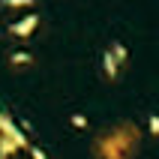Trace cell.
<instances>
[{"label": "cell", "instance_id": "cell-3", "mask_svg": "<svg viewBox=\"0 0 159 159\" xmlns=\"http://www.w3.org/2000/svg\"><path fill=\"white\" fill-rule=\"evenodd\" d=\"M36 27H39V15H21L18 21H12V24L6 27L9 36H15V39H27V36H33L36 33Z\"/></svg>", "mask_w": 159, "mask_h": 159}, {"label": "cell", "instance_id": "cell-1", "mask_svg": "<svg viewBox=\"0 0 159 159\" xmlns=\"http://www.w3.org/2000/svg\"><path fill=\"white\" fill-rule=\"evenodd\" d=\"M27 147H30V141H27V135L21 132V126H18L6 111H0V150L6 153V156H12V153H18V150H27Z\"/></svg>", "mask_w": 159, "mask_h": 159}, {"label": "cell", "instance_id": "cell-7", "mask_svg": "<svg viewBox=\"0 0 159 159\" xmlns=\"http://www.w3.org/2000/svg\"><path fill=\"white\" fill-rule=\"evenodd\" d=\"M150 132H153V135H159V117H156V114L150 117Z\"/></svg>", "mask_w": 159, "mask_h": 159}, {"label": "cell", "instance_id": "cell-2", "mask_svg": "<svg viewBox=\"0 0 159 159\" xmlns=\"http://www.w3.org/2000/svg\"><path fill=\"white\" fill-rule=\"evenodd\" d=\"M126 57H129V51H126V45L123 42H111L102 51V75H105L108 81H114L120 72H123L126 66Z\"/></svg>", "mask_w": 159, "mask_h": 159}, {"label": "cell", "instance_id": "cell-6", "mask_svg": "<svg viewBox=\"0 0 159 159\" xmlns=\"http://www.w3.org/2000/svg\"><path fill=\"white\" fill-rule=\"evenodd\" d=\"M3 6H33V0H3Z\"/></svg>", "mask_w": 159, "mask_h": 159}, {"label": "cell", "instance_id": "cell-4", "mask_svg": "<svg viewBox=\"0 0 159 159\" xmlns=\"http://www.w3.org/2000/svg\"><path fill=\"white\" fill-rule=\"evenodd\" d=\"M9 63H12V66H30L33 57H30L27 51H12V54H9Z\"/></svg>", "mask_w": 159, "mask_h": 159}, {"label": "cell", "instance_id": "cell-5", "mask_svg": "<svg viewBox=\"0 0 159 159\" xmlns=\"http://www.w3.org/2000/svg\"><path fill=\"white\" fill-rule=\"evenodd\" d=\"M27 150H30V156H33V159H48V153H45L42 147H36V144H30Z\"/></svg>", "mask_w": 159, "mask_h": 159}]
</instances>
